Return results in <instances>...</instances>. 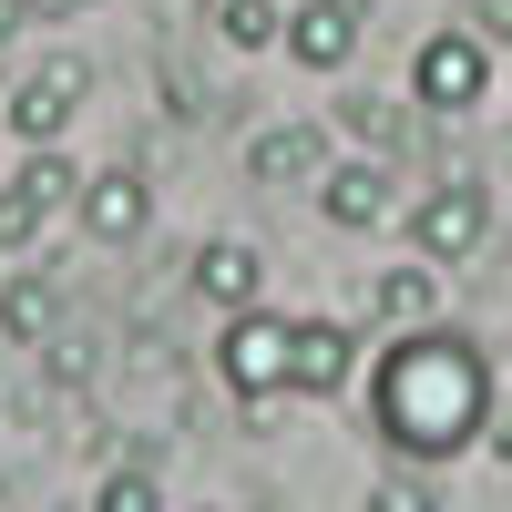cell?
I'll return each instance as SVG.
<instances>
[{"label": "cell", "mask_w": 512, "mask_h": 512, "mask_svg": "<svg viewBox=\"0 0 512 512\" xmlns=\"http://www.w3.org/2000/svg\"><path fill=\"white\" fill-rule=\"evenodd\" d=\"M472 31L482 41H512V0H472Z\"/></svg>", "instance_id": "obj_19"}, {"label": "cell", "mask_w": 512, "mask_h": 512, "mask_svg": "<svg viewBox=\"0 0 512 512\" xmlns=\"http://www.w3.org/2000/svg\"><path fill=\"white\" fill-rule=\"evenodd\" d=\"M93 512H164V482L144 472V461H113L103 492H93Z\"/></svg>", "instance_id": "obj_16"}, {"label": "cell", "mask_w": 512, "mask_h": 512, "mask_svg": "<svg viewBox=\"0 0 512 512\" xmlns=\"http://www.w3.org/2000/svg\"><path fill=\"white\" fill-rule=\"evenodd\" d=\"M11 21H21V11H0V62H11Z\"/></svg>", "instance_id": "obj_22"}, {"label": "cell", "mask_w": 512, "mask_h": 512, "mask_svg": "<svg viewBox=\"0 0 512 512\" xmlns=\"http://www.w3.org/2000/svg\"><path fill=\"white\" fill-rule=\"evenodd\" d=\"M52 328H62V287L41 277V267H21L11 287H0V338H21V349H41Z\"/></svg>", "instance_id": "obj_14"}, {"label": "cell", "mask_w": 512, "mask_h": 512, "mask_svg": "<svg viewBox=\"0 0 512 512\" xmlns=\"http://www.w3.org/2000/svg\"><path fill=\"white\" fill-rule=\"evenodd\" d=\"M338 123L379 154V144H400V103H379V93H359V103H338Z\"/></svg>", "instance_id": "obj_18"}, {"label": "cell", "mask_w": 512, "mask_h": 512, "mask_svg": "<svg viewBox=\"0 0 512 512\" xmlns=\"http://www.w3.org/2000/svg\"><path fill=\"white\" fill-rule=\"evenodd\" d=\"M482 441H492V451H502V461H512V410H502V420H492V431H482Z\"/></svg>", "instance_id": "obj_21"}, {"label": "cell", "mask_w": 512, "mask_h": 512, "mask_svg": "<svg viewBox=\"0 0 512 512\" xmlns=\"http://www.w3.org/2000/svg\"><path fill=\"white\" fill-rule=\"evenodd\" d=\"M72 216H82V236H103V246H134V236L154 226V185H144V164H103V175H82Z\"/></svg>", "instance_id": "obj_8"}, {"label": "cell", "mask_w": 512, "mask_h": 512, "mask_svg": "<svg viewBox=\"0 0 512 512\" xmlns=\"http://www.w3.org/2000/svg\"><path fill=\"white\" fill-rule=\"evenodd\" d=\"M431 308H441V287H431V267H379V277H369V318L390 328V338H410V328H431Z\"/></svg>", "instance_id": "obj_13"}, {"label": "cell", "mask_w": 512, "mask_h": 512, "mask_svg": "<svg viewBox=\"0 0 512 512\" xmlns=\"http://www.w3.org/2000/svg\"><path fill=\"white\" fill-rule=\"evenodd\" d=\"M492 93V41L482 31H431L420 41V62H410V103L420 113H472Z\"/></svg>", "instance_id": "obj_5"}, {"label": "cell", "mask_w": 512, "mask_h": 512, "mask_svg": "<svg viewBox=\"0 0 512 512\" xmlns=\"http://www.w3.org/2000/svg\"><path fill=\"white\" fill-rule=\"evenodd\" d=\"M287 349H297V318H277V308H236L226 338H216V379H226V400H236V410L287 400Z\"/></svg>", "instance_id": "obj_2"}, {"label": "cell", "mask_w": 512, "mask_h": 512, "mask_svg": "<svg viewBox=\"0 0 512 512\" xmlns=\"http://www.w3.org/2000/svg\"><path fill=\"white\" fill-rule=\"evenodd\" d=\"M72 195H82V164H72V154H52V144H31V154H21V175L0 185V256H31V246H41V226H52Z\"/></svg>", "instance_id": "obj_4"}, {"label": "cell", "mask_w": 512, "mask_h": 512, "mask_svg": "<svg viewBox=\"0 0 512 512\" xmlns=\"http://www.w3.org/2000/svg\"><path fill=\"white\" fill-rule=\"evenodd\" d=\"M359 31H369V0H297L277 52H287V62H308V72H338V62L359 52Z\"/></svg>", "instance_id": "obj_10"}, {"label": "cell", "mask_w": 512, "mask_h": 512, "mask_svg": "<svg viewBox=\"0 0 512 512\" xmlns=\"http://www.w3.org/2000/svg\"><path fill=\"white\" fill-rule=\"evenodd\" d=\"M0 11H21V21H31V11H41V0H0Z\"/></svg>", "instance_id": "obj_23"}, {"label": "cell", "mask_w": 512, "mask_h": 512, "mask_svg": "<svg viewBox=\"0 0 512 512\" xmlns=\"http://www.w3.org/2000/svg\"><path fill=\"white\" fill-rule=\"evenodd\" d=\"M318 205H328V226H390V205H400V175H390V154H349V164H328L318 175Z\"/></svg>", "instance_id": "obj_9"}, {"label": "cell", "mask_w": 512, "mask_h": 512, "mask_svg": "<svg viewBox=\"0 0 512 512\" xmlns=\"http://www.w3.org/2000/svg\"><path fill=\"white\" fill-rule=\"evenodd\" d=\"M369 420L400 461H451L492 431V359L461 328H410L369 369Z\"/></svg>", "instance_id": "obj_1"}, {"label": "cell", "mask_w": 512, "mask_h": 512, "mask_svg": "<svg viewBox=\"0 0 512 512\" xmlns=\"http://www.w3.org/2000/svg\"><path fill=\"white\" fill-rule=\"evenodd\" d=\"M369 512H451V502L420 482V472H379V482H369Z\"/></svg>", "instance_id": "obj_17"}, {"label": "cell", "mask_w": 512, "mask_h": 512, "mask_svg": "<svg viewBox=\"0 0 512 512\" xmlns=\"http://www.w3.org/2000/svg\"><path fill=\"white\" fill-rule=\"evenodd\" d=\"M205 21H216L226 52H277V41H287V11H277V0H216Z\"/></svg>", "instance_id": "obj_15"}, {"label": "cell", "mask_w": 512, "mask_h": 512, "mask_svg": "<svg viewBox=\"0 0 512 512\" xmlns=\"http://www.w3.org/2000/svg\"><path fill=\"white\" fill-rule=\"evenodd\" d=\"M328 164H338V154H328V123H308V113H297V123H267V134L246 144V175L267 185V195H297V185L318 195Z\"/></svg>", "instance_id": "obj_7"}, {"label": "cell", "mask_w": 512, "mask_h": 512, "mask_svg": "<svg viewBox=\"0 0 512 512\" xmlns=\"http://www.w3.org/2000/svg\"><path fill=\"white\" fill-rule=\"evenodd\" d=\"M359 379V338L338 328V318H297V349H287V390H308V400H338Z\"/></svg>", "instance_id": "obj_12"}, {"label": "cell", "mask_w": 512, "mask_h": 512, "mask_svg": "<svg viewBox=\"0 0 512 512\" xmlns=\"http://www.w3.org/2000/svg\"><path fill=\"white\" fill-rule=\"evenodd\" d=\"M82 93H93V62H82V52H52L41 72L11 82V103H0V113H11V134H21V144H62V134H72V113H82Z\"/></svg>", "instance_id": "obj_6"}, {"label": "cell", "mask_w": 512, "mask_h": 512, "mask_svg": "<svg viewBox=\"0 0 512 512\" xmlns=\"http://www.w3.org/2000/svg\"><path fill=\"white\" fill-rule=\"evenodd\" d=\"M410 246H420V267H472L492 246V185L482 175H441L410 205Z\"/></svg>", "instance_id": "obj_3"}, {"label": "cell", "mask_w": 512, "mask_h": 512, "mask_svg": "<svg viewBox=\"0 0 512 512\" xmlns=\"http://www.w3.org/2000/svg\"><path fill=\"white\" fill-rule=\"evenodd\" d=\"M185 277H195L205 308H226V318H236V308H267V256H256L246 236H205Z\"/></svg>", "instance_id": "obj_11"}, {"label": "cell", "mask_w": 512, "mask_h": 512, "mask_svg": "<svg viewBox=\"0 0 512 512\" xmlns=\"http://www.w3.org/2000/svg\"><path fill=\"white\" fill-rule=\"evenodd\" d=\"M72 11H93V0H41V11H31V21H72Z\"/></svg>", "instance_id": "obj_20"}]
</instances>
